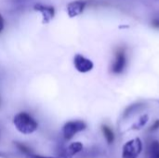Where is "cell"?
Wrapping results in <instances>:
<instances>
[{
  "label": "cell",
  "instance_id": "obj_1",
  "mask_svg": "<svg viewBox=\"0 0 159 158\" xmlns=\"http://www.w3.org/2000/svg\"><path fill=\"white\" fill-rule=\"evenodd\" d=\"M13 124L17 130L22 134H32L38 127L37 122L27 113H20L13 118Z\"/></svg>",
  "mask_w": 159,
  "mask_h": 158
},
{
  "label": "cell",
  "instance_id": "obj_2",
  "mask_svg": "<svg viewBox=\"0 0 159 158\" xmlns=\"http://www.w3.org/2000/svg\"><path fill=\"white\" fill-rule=\"evenodd\" d=\"M143 151L141 139L136 138L126 142L122 149V158H138Z\"/></svg>",
  "mask_w": 159,
  "mask_h": 158
},
{
  "label": "cell",
  "instance_id": "obj_3",
  "mask_svg": "<svg viewBox=\"0 0 159 158\" xmlns=\"http://www.w3.org/2000/svg\"><path fill=\"white\" fill-rule=\"evenodd\" d=\"M86 128H87L86 123L81 120L69 121L63 126V129H62L63 137L65 140H71L72 138H74V136L76 133L85 130Z\"/></svg>",
  "mask_w": 159,
  "mask_h": 158
},
{
  "label": "cell",
  "instance_id": "obj_4",
  "mask_svg": "<svg viewBox=\"0 0 159 158\" xmlns=\"http://www.w3.org/2000/svg\"><path fill=\"white\" fill-rule=\"evenodd\" d=\"M127 64V58L125 51L123 49H119L116 53L115 60L112 64V72L116 74H120L124 72Z\"/></svg>",
  "mask_w": 159,
  "mask_h": 158
},
{
  "label": "cell",
  "instance_id": "obj_5",
  "mask_svg": "<svg viewBox=\"0 0 159 158\" xmlns=\"http://www.w3.org/2000/svg\"><path fill=\"white\" fill-rule=\"evenodd\" d=\"M74 65H75V69L80 73H88V72L91 71L94 67L93 62L89 59H88L80 54H76L75 56Z\"/></svg>",
  "mask_w": 159,
  "mask_h": 158
},
{
  "label": "cell",
  "instance_id": "obj_6",
  "mask_svg": "<svg viewBox=\"0 0 159 158\" xmlns=\"http://www.w3.org/2000/svg\"><path fill=\"white\" fill-rule=\"evenodd\" d=\"M34 9L41 13L43 17V23H48L55 15V8L52 6H47L43 4H35Z\"/></svg>",
  "mask_w": 159,
  "mask_h": 158
},
{
  "label": "cell",
  "instance_id": "obj_7",
  "mask_svg": "<svg viewBox=\"0 0 159 158\" xmlns=\"http://www.w3.org/2000/svg\"><path fill=\"white\" fill-rule=\"evenodd\" d=\"M86 7V3L82 1H74L67 6V14L70 18H75L80 15Z\"/></svg>",
  "mask_w": 159,
  "mask_h": 158
},
{
  "label": "cell",
  "instance_id": "obj_8",
  "mask_svg": "<svg viewBox=\"0 0 159 158\" xmlns=\"http://www.w3.org/2000/svg\"><path fill=\"white\" fill-rule=\"evenodd\" d=\"M147 158H159V142L155 140L150 142L147 148Z\"/></svg>",
  "mask_w": 159,
  "mask_h": 158
},
{
  "label": "cell",
  "instance_id": "obj_9",
  "mask_svg": "<svg viewBox=\"0 0 159 158\" xmlns=\"http://www.w3.org/2000/svg\"><path fill=\"white\" fill-rule=\"evenodd\" d=\"M82 150H83V144L81 142H73L65 150V155H66V156L71 157V156H74L75 155L80 153Z\"/></svg>",
  "mask_w": 159,
  "mask_h": 158
},
{
  "label": "cell",
  "instance_id": "obj_10",
  "mask_svg": "<svg viewBox=\"0 0 159 158\" xmlns=\"http://www.w3.org/2000/svg\"><path fill=\"white\" fill-rule=\"evenodd\" d=\"M102 134H103L106 142L109 144H112L115 142V134H114L113 130L108 126L103 125V126H102Z\"/></svg>",
  "mask_w": 159,
  "mask_h": 158
},
{
  "label": "cell",
  "instance_id": "obj_11",
  "mask_svg": "<svg viewBox=\"0 0 159 158\" xmlns=\"http://www.w3.org/2000/svg\"><path fill=\"white\" fill-rule=\"evenodd\" d=\"M148 120H149L148 115H142V116L140 117V119L138 120V122H136V123L132 126V128H133L134 129H141L142 128H143V127L146 125V123L148 122Z\"/></svg>",
  "mask_w": 159,
  "mask_h": 158
},
{
  "label": "cell",
  "instance_id": "obj_12",
  "mask_svg": "<svg viewBox=\"0 0 159 158\" xmlns=\"http://www.w3.org/2000/svg\"><path fill=\"white\" fill-rule=\"evenodd\" d=\"M15 145H16V147H17L21 153H23V154H25V155H27V156L32 155V154H31V149H30L27 145H25V144H23V143H21V142H15Z\"/></svg>",
  "mask_w": 159,
  "mask_h": 158
},
{
  "label": "cell",
  "instance_id": "obj_13",
  "mask_svg": "<svg viewBox=\"0 0 159 158\" xmlns=\"http://www.w3.org/2000/svg\"><path fill=\"white\" fill-rule=\"evenodd\" d=\"M158 129H159V119H157V120H156V121L154 122V124L151 126L150 130H151V131H155V130H157Z\"/></svg>",
  "mask_w": 159,
  "mask_h": 158
},
{
  "label": "cell",
  "instance_id": "obj_14",
  "mask_svg": "<svg viewBox=\"0 0 159 158\" xmlns=\"http://www.w3.org/2000/svg\"><path fill=\"white\" fill-rule=\"evenodd\" d=\"M26 158H54V157H48V156H34V155H29L27 156Z\"/></svg>",
  "mask_w": 159,
  "mask_h": 158
},
{
  "label": "cell",
  "instance_id": "obj_15",
  "mask_svg": "<svg viewBox=\"0 0 159 158\" xmlns=\"http://www.w3.org/2000/svg\"><path fill=\"white\" fill-rule=\"evenodd\" d=\"M3 28H4V19H3L2 15L0 14V32L3 30Z\"/></svg>",
  "mask_w": 159,
  "mask_h": 158
},
{
  "label": "cell",
  "instance_id": "obj_16",
  "mask_svg": "<svg viewBox=\"0 0 159 158\" xmlns=\"http://www.w3.org/2000/svg\"><path fill=\"white\" fill-rule=\"evenodd\" d=\"M153 26L157 27V28H159V19H155L152 22Z\"/></svg>",
  "mask_w": 159,
  "mask_h": 158
}]
</instances>
